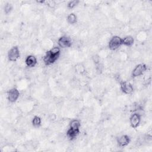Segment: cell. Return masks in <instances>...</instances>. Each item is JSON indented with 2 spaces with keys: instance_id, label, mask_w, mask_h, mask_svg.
Returning <instances> with one entry per match:
<instances>
[{
  "instance_id": "obj_1",
  "label": "cell",
  "mask_w": 152,
  "mask_h": 152,
  "mask_svg": "<svg viewBox=\"0 0 152 152\" xmlns=\"http://www.w3.org/2000/svg\"><path fill=\"white\" fill-rule=\"evenodd\" d=\"M62 50L57 45H55L47 50L41 58L42 64L46 66L55 65L59 60Z\"/></svg>"
},
{
  "instance_id": "obj_2",
  "label": "cell",
  "mask_w": 152,
  "mask_h": 152,
  "mask_svg": "<svg viewBox=\"0 0 152 152\" xmlns=\"http://www.w3.org/2000/svg\"><path fill=\"white\" fill-rule=\"evenodd\" d=\"M151 69V65L145 62H140L136 64L131 71V78L132 80L142 77L148 70Z\"/></svg>"
},
{
  "instance_id": "obj_3",
  "label": "cell",
  "mask_w": 152,
  "mask_h": 152,
  "mask_svg": "<svg viewBox=\"0 0 152 152\" xmlns=\"http://www.w3.org/2000/svg\"><path fill=\"white\" fill-rule=\"evenodd\" d=\"M22 57L21 49L18 45H14L8 49L7 52V59L11 63L17 62Z\"/></svg>"
},
{
  "instance_id": "obj_4",
  "label": "cell",
  "mask_w": 152,
  "mask_h": 152,
  "mask_svg": "<svg viewBox=\"0 0 152 152\" xmlns=\"http://www.w3.org/2000/svg\"><path fill=\"white\" fill-rule=\"evenodd\" d=\"M6 94V100L7 102L10 104H14L17 103L21 96V91L17 87H11L9 88L7 91Z\"/></svg>"
},
{
  "instance_id": "obj_5",
  "label": "cell",
  "mask_w": 152,
  "mask_h": 152,
  "mask_svg": "<svg viewBox=\"0 0 152 152\" xmlns=\"http://www.w3.org/2000/svg\"><path fill=\"white\" fill-rule=\"evenodd\" d=\"M119 90L122 93L125 95H131L135 91V86L132 81L128 80H123L121 81L119 83Z\"/></svg>"
},
{
  "instance_id": "obj_6",
  "label": "cell",
  "mask_w": 152,
  "mask_h": 152,
  "mask_svg": "<svg viewBox=\"0 0 152 152\" xmlns=\"http://www.w3.org/2000/svg\"><path fill=\"white\" fill-rule=\"evenodd\" d=\"M143 116L138 112H133L130 114L128 118L129 126L133 129H137L142 122Z\"/></svg>"
},
{
  "instance_id": "obj_7",
  "label": "cell",
  "mask_w": 152,
  "mask_h": 152,
  "mask_svg": "<svg viewBox=\"0 0 152 152\" xmlns=\"http://www.w3.org/2000/svg\"><path fill=\"white\" fill-rule=\"evenodd\" d=\"M56 44L62 50L68 49L72 46V39L69 35L63 34L57 39Z\"/></svg>"
},
{
  "instance_id": "obj_8",
  "label": "cell",
  "mask_w": 152,
  "mask_h": 152,
  "mask_svg": "<svg viewBox=\"0 0 152 152\" xmlns=\"http://www.w3.org/2000/svg\"><path fill=\"white\" fill-rule=\"evenodd\" d=\"M107 46L108 49L111 52H115L120 49L122 46V37L118 35L112 36L109 39Z\"/></svg>"
},
{
  "instance_id": "obj_9",
  "label": "cell",
  "mask_w": 152,
  "mask_h": 152,
  "mask_svg": "<svg viewBox=\"0 0 152 152\" xmlns=\"http://www.w3.org/2000/svg\"><path fill=\"white\" fill-rule=\"evenodd\" d=\"M132 141V137L130 135L126 133L120 134L116 138V145L121 148L128 147L131 144Z\"/></svg>"
},
{
  "instance_id": "obj_10",
  "label": "cell",
  "mask_w": 152,
  "mask_h": 152,
  "mask_svg": "<svg viewBox=\"0 0 152 152\" xmlns=\"http://www.w3.org/2000/svg\"><path fill=\"white\" fill-rule=\"evenodd\" d=\"M23 62L25 66L30 69L36 68L39 64V59L37 56L29 54L23 58Z\"/></svg>"
},
{
  "instance_id": "obj_11",
  "label": "cell",
  "mask_w": 152,
  "mask_h": 152,
  "mask_svg": "<svg viewBox=\"0 0 152 152\" xmlns=\"http://www.w3.org/2000/svg\"><path fill=\"white\" fill-rule=\"evenodd\" d=\"M122 46L125 48H131L135 43V37L132 35L128 34L122 37Z\"/></svg>"
},
{
  "instance_id": "obj_12",
  "label": "cell",
  "mask_w": 152,
  "mask_h": 152,
  "mask_svg": "<svg viewBox=\"0 0 152 152\" xmlns=\"http://www.w3.org/2000/svg\"><path fill=\"white\" fill-rule=\"evenodd\" d=\"M66 21L69 26H75L78 22V17L76 12H71L66 17Z\"/></svg>"
},
{
  "instance_id": "obj_13",
  "label": "cell",
  "mask_w": 152,
  "mask_h": 152,
  "mask_svg": "<svg viewBox=\"0 0 152 152\" xmlns=\"http://www.w3.org/2000/svg\"><path fill=\"white\" fill-rule=\"evenodd\" d=\"M43 120L41 116L34 115L31 119V126L34 128H40L43 125Z\"/></svg>"
},
{
  "instance_id": "obj_14",
  "label": "cell",
  "mask_w": 152,
  "mask_h": 152,
  "mask_svg": "<svg viewBox=\"0 0 152 152\" xmlns=\"http://www.w3.org/2000/svg\"><path fill=\"white\" fill-rule=\"evenodd\" d=\"M2 10L5 15H10L14 10V4L12 1L6 2L3 6Z\"/></svg>"
},
{
  "instance_id": "obj_15",
  "label": "cell",
  "mask_w": 152,
  "mask_h": 152,
  "mask_svg": "<svg viewBox=\"0 0 152 152\" xmlns=\"http://www.w3.org/2000/svg\"><path fill=\"white\" fill-rule=\"evenodd\" d=\"M80 1H79V0H72V1H67L66 5V8L69 11L75 10L79 5Z\"/></svg>"
}]
</instances>
